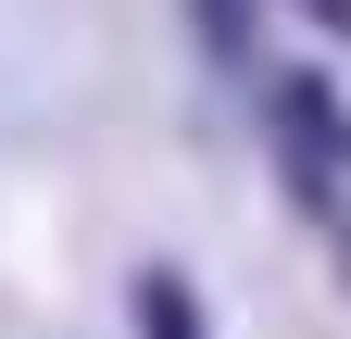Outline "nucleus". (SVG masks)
I'll return each instance as SVG.
<instances>
[{"instance_id": "obj_1", "label": "nucleus", "mask_w": 351, "mask_h": 339, "mask_svg": "<svg viewBox=\"0 0 351 339\" xmlns=\"http://www.w3.org/2000/svg\"><path fill=\"white\" fill-rule=\"evenodd\" d=\"M263 126H276V163H289V189L314 201V214H339V201H351V101L326 89L314 63H289L276 89H263Z\"/></svg>"}, {"instance_id": "obj_2", "label": "nucleus", "mask_w": 351, "mask_h": 339, "mask_svg": "<svg viewBox=\"0 0 351 339\" xmlns=\"http://www.w3.org/2000/svg\"><path fill=\"white\" fill-rule=\"evenodd\" d=\"M189 25H201V51L226 63V75L263 63V0H189Z\"/></svg>"}, {"instance_id": "obj_3", "label": "nucleus", "mask_w": 351, "mask_h": 339, "mask_svg": "<svg viewBox=\"0 0 351 339\" xmlns=\"http://www.w3.org/2000/svg\"><path fill=\"white\" fill-rule=\"evenodd\" d=\"M125 302H138V339H213V327H201V302H189V277H176V264H138V289H125Z\"/></svg>"}, {"instance_id": "obj_4", "label": "nucleus", "mask_w": 351, "mask_h": 339, "mask_svg": "<svg viewBox=\"0 0 351 339\" xmlns=\"http://www.w3.org/2000/svg\"><path fill=\"white\" fill-rule=\"evenodd\" d=\"M314 25H326V38H351V0H314Z\"/></svg>"}]
</instances>
